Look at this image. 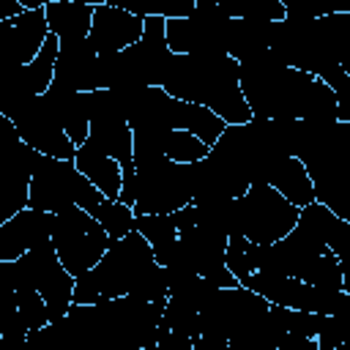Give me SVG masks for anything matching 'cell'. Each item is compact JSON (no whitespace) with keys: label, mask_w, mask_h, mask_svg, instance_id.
<instances>
[{"label":"cell","mask_w":350,"mask_h":350,"mask_svg":"<svg viewBox=\"0 0 350 350\" xmlns=\"http://www.w3.org/2000/svg\"><path fill=\"white\" fill-rule=\"evenodd\" d=\"M241 90L257 118L339 120L334 88L317 74L282 63L271 49L238 60Z\"/></svg>","instance_id":"6da1fadb"},{"label":"cell","mask_w":350,"mask_h":350,"mask_svg":"<svg viewBox=\"0 0 350 350\" xmlns=\"http://www.w3.org/2000/svg\"><path fill=\"white\" fill-rule=\"evenodd\" d=\"M161 88L183 101L213 109L227 123L252 120V109L241 90L238 60L230 55H178L167 66Z\"/></svg>","instance_id":"7a4b0ae2"},{"label":"cell","mask_w":350,"mask_h":350,"mask_svg":"<svg viewBox=\"0 0 350 350\" xmlns=\"http://www.w3.org/2000/svg\"><path fill=\"white\" fill-rule=\"evenodd\" d=\"M295 118H252L246 123H227L211 153L232 164L249 183H268L271 175L293 156Z\"/></svg>","instance_id":"3957f363"},{"label":"cell","mask_w":350,"mask_h":350,"mask_svg":"<svg viewBox=\"0 0 350 350\" xmlns=\"http://www.w3.org/2000/svg\"><path fill=\"white\" fill-rule=\"evenodd\" d=\"M156 265L161 262L156 260L148 238L139 230H131L129 235L112 241L104 257L88 273L77 276L74 304H96L104 298L131 295Z\"/></svg>","instance_id":"277c9868"},{"label":"cell","mask_w":350,"mask_h":350,"mask_svg":"<svg viewBox=\"0 0 350 350\" xmlns=\"http://www.w3.org/2000/svg\"><path fill=\"white\" fill-rule=\"evenodd\" d=\"M3 284L8 287H36L46 306H49V317L52 323L66 317L71 304H74V284L77 276L63 265L57 249L52 241L25 252L16 260H5L3 262Z\"/></svg>","instance_id":"5b68a950"},{"label":"cell","mask_w":350,"mask_h":350,"mask_svg":"<svg viewBox=\"0 0 350 350\" xmlns=\"http://www.w3.org/2000/svg\"><path fill=\"white\" fill-rule=\"evenodd\" d=\"M101 200V189L77 167L74 159H57L46 153L36 156L30 178V208L57 213L68 205H79L93 213Z\"/></svg>","instance_id":"8992f818"},{"label":"cell","mask_w":350,"mask_h":350,"mask_svg":"<svg viewBox=\"0 0 350 350\" xmlns=\"http://www.w3.org/2000/svg\"><path fill=\"white\" fill-rule=\"evenodd\" d=\"M134 213H175L191 202V164L164 156L134 159Z\"/></svg>","instance_id":"52a82bcc"},{"label":"cell","mask_w":350,"mask_h":350,"mask_svg":"<svg viewBox=\"0 0 350 350\" xmlns=\"http://www.w3.org/2000/svg\"><path fill=\"white\" fill-rule=\"evenodd\" d=\"M52 243H55L63 265L74 276H82L104 257L112 238L107 235V230L90 211H85L79 205H68L55 213Z\"/></svg>","instance_id":"ba28073f"},{"label":"cell","mask_w":350,"mask_h":350,"mask_svg":"<svg viewBox=\"0 0 350 350\" xmlns=\"http://www.w3.org/2000/svg\"><path fill=\"white\" fill-rule=\"evenodd\" d=\"M241 235L254 243H273L284 238L295 224L301 208L293 205L271 183H252L243 197H238Z\"/></svg>","instance_id":"9c48e42d"},{"label":"cell","mask_w":350,"mask_h":350,"mask_svg":"<svg viewBox=\"0 0 350 350\" xmlns=\"http://www.w3.org/2000/svg\"><path fill=\"white\" fill-rule=\"evenodd\" d=\"M241 284L257 290L271 304H282V306H290V309L320 312V314H350V293L347 290L314 287V284H309L298 276L252 271L249 276L241 279Z\"/></svg>","instance_id":"30bf717a"},{"label":"cell","mask_w":350,"mask_h":350,"mask_svg":"<svg viewBox=\"0 0 350 350\" xmlns=\"http://www.w3.org/2000/svg\"><path fill=\"white\" fill-rule=\"evenodd\" d=\"M0 115L11 118L19 137L36 148L38 153L46 156H57V159H74L77 156V142L66 134L60 118L55 115L52 104L46 101V96H30L8 109H3Z\"/></svg>","instance_id":"8fae6325"},{"label":"cell","mask_w":350,"mask_h":350,"mask_svg":"<svg viewBox=\"0 0 350 350\" xmlns=\"http://www.w3.org/2000/svg\"><path fill=\"white\" fill-rule=\"evenodd\" d=\"M232 16L213 5H197L189 16L167 19V44L178 55H227Z\"/></svg>","instance_id":"7c38bea8"},{"label":"cell","mask_w":350,"mask_h":350,"mask_svg":"<svg viewBox=\"0 0 350 350\" xmlns=\"http://www.w3.org/2000/svg\"><path fill=\"white\" fill-rule=\"evenodd\" d=\"M172 60V49L167 44V19L161 14L145 16V33L131 46L120 49V63L126 74V85H161L167 66Z\"/></svg>","instance_id":"4fadbf2b"},{"label":"cell","mask_w":350,"mask_h":350,"mask_svg":"<svg viewBox=\"0 0 350 350\" xmlns=\"http://www.w3.org/2000/svg\"><path fill=\"white\" fill-rule=\"evenodd\" d=\"M60 52V38L55 33L46 36L41 52L30 63H14V66H0L3 79H0V112L30 98L41 96L52 79H55V63Z\"/></svg>","instance_id":"5bb4252c"},{"label":"cell","mask_w":350,"mask_h":350,"mask_svg":"<svg viewBox=\"0 0 350 350\" xmlns=\"http://www.w3.org/2000/svg\"><path fill=\"white\" fill-rule=\"evenodd\" d=\"M49 36L44 8H27L25 14L0 22V66L30 63Z\"/></svg>","instance_id":"9a60e30c"},{"label":"cell","mask_w":350,"mask_h":350,"mask_svg":"<svg viewBox=\"0 0 350 350\" xmlns=\"http://www.w3.org/2000/svg\"><path fill=\"white\" fill-rule=\"evenodd\" d=\"M249 178L238 172L224 159L208 150L205 159L191 161V202H211V200H238L249 189Z\"/></svg>","instance_id":"2e32d148"},{"label":"cell","mask_w":350,"mask_h":350,"mask_svg":"<svg viewBox=\"0 0 350 350\" xmlns=\"http://www.w3.org/2000/svg\"><path fill=\"white\" fill-rule=\"evenodd\" d=\"M52 224L55 213L41 208H22L11 219L0 221V262L16 260L25 252L52 241Z\"/></svg>","instance_id":"e0dca14e"},{"label":"cell","mask_w":350,"mask_h":350,"mask_svg":"<svg viewBox=\"0 0 350 350\" xmlns=\"http://www.w3.org/2000/svg\"><path fill=\"white\" fill-rule=\"evenodd\" d=\"M142 33H145V16L118 8V5H109V3L96 5L93 25H90V41L98 55L126 49L134 41H139Z\"/></svg>","instance_id":"ac0fdd59"},{"label":"cell","mask_w":350,"mask_h":350,"mask_svg":"<svg viewBox=\"0 0 350 350\" xmlns=\"http://www.w3.org/2000/svg\"><path fill=\"white\" fill-rule=\"evenodd\" d=\"M211 150L197 134L186 129H153V131H134V159L142 156H164L172 161H200Z\"/></svg>","instance_id":"d6986e66"},{"label":"cell","mask_w":350,"mask_h":350,"mask_svg":"<svg viewBox=\"0 0 350 350\" xmlns=\"http://www.w3.org/2000/svg\"><path fill=\"white\" fill-rule=\"evenodd\" d=\"M96 60H98V52H96L90 36H85V38H63L60 41V52H57V63H55L52 85L68 88V90H96L93 88Z\"/></svg>","instance_id":"ffe728a7"},{"label":"cell","mask_w":350,"mask_h":350,"mask_svg":"<svg viewBox=\"0 0 350 350\" xmlns=\"http://www.w3.org/2000/svg\"><path fill=\"white\" fill-rule=\"evenodd\" d=\"M298 219H304L306 224H312L323 238L325 243L331 246V252L336 254L339 265H342V279H345V290L350 293V221L339 219L328 205L323 202H309L301 208Z\"/></svg>","instance_id":"44dd1931"},{"label":"cell","mask_w":350,"mask_h":350,"mask_svg":"<svg viewBox=\"0 0 350 350\" xmlns=\"http://www.w3.org/2000/svg\"><path fill=\"white\" fill-rule=\"evenodd\" d=\"M46 101L52 104L55 115L60 118L66 134L82 145L90 134V93L88 90H68V88H57V85H49L44 90Z\"/></svg>","instance_id":"7402d4cb"},{"label":"cell","mask_w":350,"mask_h":350,"mask_svg":"<svg viewBox=\"0 0 350 350\" xmlns=\"http://www.w3.org/2000/svg\"><path fill=\"white\" fill-rule=\"evenodd\" d=\"M77 167L101 189L104 197L109 200H120V189H123V167L118 159H112L109 153H104L93 139H85L82 145H77V156H74Z\"/></svg>","instance_id":"603a6c76"},{"label":"cell","mask_w":350,"mask_h":350,"mask_svg":"<svg viewBox=\"0 0 350 350\" xmlns=\"http://www.w3.org/2000/svg\"><path fill=\"white\" fill-rule=\"evenodd\" d=\"M167 123H170V129H186V131L197 134L208 145H213L221 137V131L227 129V120L219 118L213 109H208L202 104H194V101L175 98V96H170Z\"/></svg>","instance_id":"cb8c5ba5"},{"label":"cell","mask_w":350,"mask_h":350,"mask_svg":"<svg viewBox=\"0 0 350 350\" xmlns=\"http://www.w3.org/2000/svg\"><path fill=\"white\" fill-rule=\"evenodd\" d=\"M273 22H276V19L232 16L227 55H230V57H235V60H246V57H254V55H260V52L271 49Z\"/></svg>","instance_id":"d4e9b609"},{"label":"cell","mask_w":350,"mask_h":350,"mask_svg":"<svg viewBox=\"0 0 350 350\" xmlns=\"http://www.w3.org/2000/svg\"><path fill=\"white\" fill-rule=\"evenodd\" d=\"M44 11H46L49 33H55L60 41L63 38H85V36H90L96 5L79 3V0H55V3L44 5Z\"/></svg>","instance_id":"484cf974"},{"label":"cell","mask_w":350,"mask_h":350,"mask_svg":"<svg viewBox=\"0 0 350 350\" xmlns=\"http://www.w3.org/2000/svg\"><path fill=\"white\" fill-rule=\"evenodd\" d=\"M273 189H279L293 205L304 208L309 202H314V183H312V175L306 172V164L298 159V156H287L282 161V167L271 175L268 180Z\"/></svg>","instance_id":"4316f807"},{"label":"cell","mask_w":350,"mask_h":350,"mask_svg":"<svg viewBox=\"0 0 350 350\" xmlns=\"http://www.w3.org/2000/svg\"><path fill=\"white\" fill-rule=\"evenodd\" d=\"M137 230L148 238V243L156 252V260L164 265L175 249L178 241V224L172 213H142L137 216Z\"/></svg>","instance_id":"83f0119b"},{"label":"cell","mask_w":350,"mask_h":350,"mask_svg":"<svg viewBox=\"0 0 350 350\" xmlns=\"http://www.w3.org/2000/svg\"><path fill=\"white\" fill-rule=\"evenodd\" d=\"M161 325L178 334H186L191 339L200 336L202 325H200V306L189 298V295H170L164 314H161Z\"/></svg>","instance_id":"f1b7e54d"},{"label":"cell","mask_w":350,"mask_h":350,"mask_svg":"<svg viewBox=\"0 0 350 350\" xmlns=\"http://www.w3.org/2000/svg\"><path fill=\"white\" fill-rule=\"evenodd\" d=\"M197 5H213L227 16H260V19H284L282 0H197Z\"/></svg>","instance_id":"f546056e"},{"label":"cell","mask_w":350,"mask_h":350,"mask_svg":"<svg viewBox=\"0 0 350 350\" xmlns=\"http://www.w3.org/2000/svg\"><path fill=\"white\" fill-rule=\"evenodd\" d=\"M93 216L101 221V227L107 230V235L112 241H118V238L129 235L131 230H137V213H134V208L126 205V202H120V200L104 197L101 205L93 211Z\"/></svg>","instance_id":"4dcf8cb0"},{"label":"cell","mask_w":350,"mask_h":350,"mask_svg":"<svg viewBox=\"0 0 350 350\" xmlns=\"http://www.w3.org/2000/svg\"><path fill=\"white\" fill-rule=\"evenodd\" d=\"M290 16H325L350 11V0H282Z\"/></svg>","instance_id":"1f68e13d"},{"label":"cell","mask_w":350,"mask_h":350,"mask_svg":"<svg viewBox=\"0 0 350 350\" xmlns=\"http://www.w3.org/2000/svg\"><path fill=\"white\" fill-rule=\"evenodd\" d=\"M342 345H350V314H328L323 331L317 334V347L336 350Z\"/></svg>","instance_id":"d6a6232c"},{"label":"cell","mask_w":350,"mask_h":350,"mask_svg":"<svg viewBox=\"0 0 350 350\" xmlns=\"http://www.w3.org/2000/svg\"><path fill=\"white\" fill-rule=\"evenodd\" d=\"M317 77L325 79V82L334 88L336 104H339V120H350V74H347L339 63H334V66L323 68Z\"/></svg>","instance_id":"836d02e7"},{"label":"cell","mask_w":350,"mask_h":350,"mask_svg":"<svg viewBox=\"0 0 350 350\" xmlns=\"http://www.w3.org/2000/svg\"><path fill=\"white\" fill-rule=\"evenodd\" d=\"M194 8H197V0H156V14H161L164 19L189 16Z\"/></svg>","instance_id":"e575fe53"},{"label":"cell","mask_w":350,"mask_h":350,"mask_svg":"<svg viewBox=\"0 0 350 350\" xmlns=\"http://www.w3.org/2000/svg\"><path fill=\"white\" fill-rule=\"evenodd\" d=\"M109 5H118V8H126V11H134L139 16H153L156 14V0H107Z\"/></svg>","instance_id":"d590c367"},{"label":"cell","mask_w":350,"mask_h":350,"mask_svg":"<svg viewBox=\"0 0 350 350\" xmlns=\"http://www.w3.org/2000/svg\"><path fill=\"white\" fill-rule=\"evenodd\" d=\"M27 8L19 3V0H0V22H5V19H14V16H19V14H25Z\"/></svg>","instance_id":"8d00e7d4"},{"label":"cell","mask_w":350,"mask_h":350,"mask_svg":"<svg viewBox=\"0 0 350 350\" xmlns=\"http://www.w3.org/2000/svg\"><path fill=\"white\" fill-rule=\"evenodd\" d=\"M25 8H44V5H49V3H55V0H19Z\"/></svg>","instance_id":"74e56055"}]
</instances>
